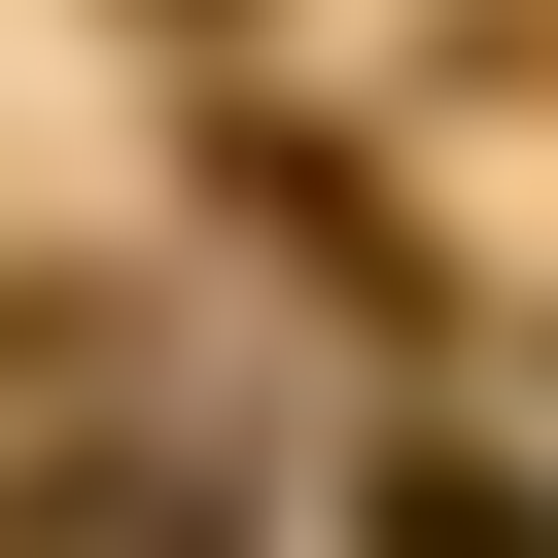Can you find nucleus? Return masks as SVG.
Masks as SVG:
<instances>
[{
	"instance_id": "obj_1",
	"label": "nucleus",
	"mask_w": 558,
	"mask_h": 558,
	"mask_svg": "<svg viewBox=\"0 0 558 558\" xmlns=\"http://www.w3.org/2000/svg\"><path fill=\"white\" fill-rule=\"evenodd\" d=\"M384 558H558V488L523 453H384Z\"/></svg>"
},
{
	"instance_id": "obj_2",
	"label": "nucleus",
	"mask_w": 558,
	"mask_h": 558,
	"mask_svg": "<svg viewBox=\"0 0 558 558\" xmlns=\"http://www.w3.org/2000/svg\"><path fill=\"white\" fill-rule=\"evenodd\" d=\"M0 558H209V488H174V453H105V488H35Z\"/></svg>"
}]
</instances>
